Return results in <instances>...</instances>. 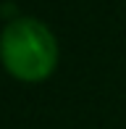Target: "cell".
<instances>
[{
	"label": "cell",
	"instance_id": "6da1fadb",
	"mask_svg": "<svg viewBox=\"0 0 126 129\" xmlns=\"http://www.w3.org/2000/svg\"><path fill=\"white\" fill-rule=\"evenodd\" d=\"M60 48L53 29L34 16H16L0 32V63L13 79L39 84L58 69Z\"/></svg>",
	"mask_w": 126,
	"mask_h": 129
}]
</instances>
